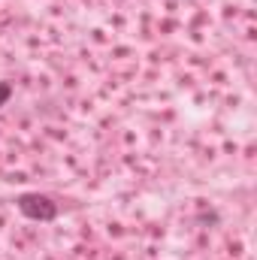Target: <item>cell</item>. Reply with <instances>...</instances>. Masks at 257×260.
<instances>
[{"label":"cell","instance_id":"6da1fadb","mask_svg":"<svg viewBox=\"0 0 257 260\" xmlns=\"http://www.w3.org/2000/svg\"><path fill=\"white\" fill-rule=\"evenodd\" d=\"M15 206L24 218L30 221H55L61 206L52 200L49 194H40V191H27V194H18L15 197Z\"/></svg>","mask_w":257,"mask_h":260},{"label":"cell","instance_id":"7a4b0ae2","mask_svg":"<svg viewBox=\"0 0 257 260\" xmlns=\"http://www.w3.org/2000/svg\"><path fill=\"white\" fill-rule=\"evenodd\" d=\"M12 97V82H0V106H6Z\"/></svg>","mask_w":257,"mask_h":260}]
</instances>
